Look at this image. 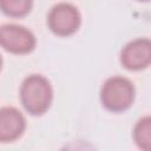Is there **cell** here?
<instances>
[{"instance_id": "cell-3", "label": "cell", "mask_w": 151, "mask_h": 151, "mask_svg": "<svg viewBox=\"0 0 151 151\" xmlns=\"http://www.w3.org/2000/svg\"><path fill=\"white\" fill-rule=\"evenodd\" d=\"M0 46L12 53H28L35 46V38L22 26L6 24L0 26Z\"/></svg>"}, {"instance_id": "cell-5", "label": "cell", "mask_w": 151, "mask_h": 151, "mask_svg": "<svg viewBox=\"0 0 151 151\" xmlns=\"http://www.w3.org/2000/svg\"><path fill=\"white\" fill-rule=\"evenodd\" d=\"M122 64L129 70H142L151 61V42L149 39H136L122 51Z\"/></svg>"}, {"instance_id": "cell-2", "label": "cell", "mask_w": 151, "mask_h": 151, "mask_svg": "<svg viewBox=\"0 0 151 151\" xmlns=\"http://www.w3.org/2000/svg\"><path fill=\"white\" fill-rule=\"evenodd\" d=\"M100 98L107 110L120 112L131 106L134 99V87L129 79L116 76L104 83Z\"/></svg>"}, {"instance_id": "cell-4", "label": "cell", "mask_w": 151, "mask_h": 151, "mask_svg": "<svg viewBox=\"0 0 151 151\" xmlns=\"http://www.w3.org/2000/svg\"><path fill=\"white\" fill-rule=\"evenodd\" d=\"M48 26L58 35H70L74 33L80 25V14L78 9L70 4H58L48 13Z\"/></svg>"}, {"instance_id": "cell-6", "label": "cell", "mask_w": 151, "mask_h": 151, "mask_svg": "<svg viewBox=\"0 0 151 151\" xmlns=\"http://www.w3.org/2000/svg\"><path fill=\"white\" fill-rule=\"evenodd\" d=\"M26 126V122L20 111L14 107L0 109V142H12L19 138Z\"/></svg>"}, {"instance_id": "cell-7", "label": "cell", "mask_w": 151, "mask_h": 151, "mask_svg": "<svg viewBox=\"0 0 151 151\" xmlns=\"http://www.w3.org/2000/svg\"><path fill=\"white\" fill-rule=\"evenodd\" d=\"M33 0H0V9L11 17H24L32 8Z\"/></svg>"}, {"instance_id": "cell-10", "label": "cell", "mask_w": 151, "mask_h": 151, "mask_svg": "<svg viewBox=\"0 0 151 151\" xmlns=\"http://www.w3.org/2000/svg\"><path fill=\"white\" fill-rule=\"evenodd\" d=\"M144 1H147V0H144Z\"/></svg>"}, {"instance_id": "cell-9", "label": "cell", "mask_w": 151, "mask_h": 151, "mask_svg": "<svg viewBox=\"0 0 151 151\" xmlns=\"http://www.w3.org/2000/svg\"><path fill=\"white\" fill-rule=\"evenodd\" d=\"M0 67H1V57H0Z\"/></svg>"}, {"instance_id": "cell-1", "label": "cell", "mask_w": 151, "mask_h": 151, "mask_svg": "<svg viewBox=\"0 0 151 151\" xmlns=\"http://www.w3.org/2000/svg\"><path fill=\"white\" fill-rule=\"evenodd\" d=\"M52 87L50 81L38 74L27 77L20 88V98L24 107L31 114H42L52 101Z\"/></svg>"}, {"instance_id": "cell-8", "label": "cell", "mask_w": 151, "mask_h": 151, "mask_svg": "<svg viewBox=\"0 0 151 151\" xmlns=\"http://www.w3.org/2000/svg\"><path fill=\"white\" fill-rule=\"evenodd\" d=\"M134 140L143 150H149L151 145V119L150 117L142 118L134 127Z\"/></svg>"}]
</instances>
